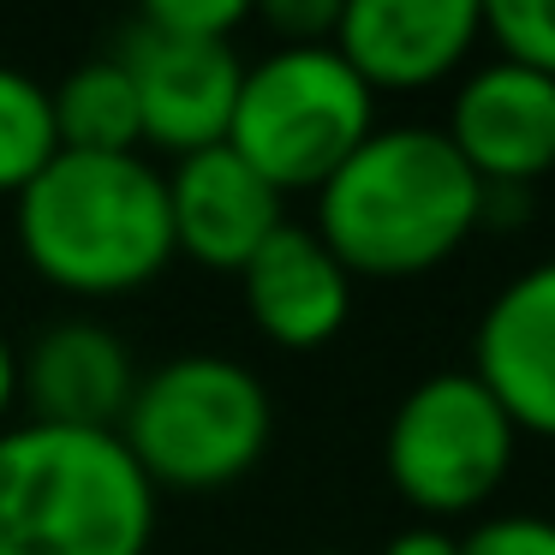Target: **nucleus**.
Segmentation results:
<instances>
[{"mask_svg": "<svg viewBox=\"0 0 555 555\" xmlns=\"http://www.w3.org/2000/svg\"><path fill=\"white\" fill-rule=\"evenodd\" d=\"M311 197V233L352 281L424 275L483 221V185L454 156L442 126H376Z\"/></svg>", "mask_w": 555, "mask_h": 555, "instance_id": "obj_1", "label": "nucleus"}, {"mask_svg": "<svg viewBox=\"0 0 555 555\" xmlns=\"http://www.w3.org/2000/svg\"><path fill=\"white\" fill-rule=\"evenodd\" d=\"M13 221L25 263L73 299H126L173 263L168 185L144 156L54 150L13 197Z\"/></svg>", "mask_w": 555, "mask_h": 555, "instance_id": "obj_2", "label": "nucleus"}, {"mask_svg": "<svg viewBox=\"0 0 555 555\" xmlns=\"http://www.w3.org/2000/svg\"><path fill=\"white\" fill-rule=\"evenodd\" d=\"M156 490L114 430H0V555H150Z\"/></svg>", "mask_w": 555, "mask_h": 555, "instance_id": "obj_3", "label": "nucleus"}, {"mask_svg": "<svg viewBox=\"0 0 555 555\" xmlns=\"http://www.w3.org/2000/svg\"><path fill=\"white\" fill-rule=\"evenodd\" d=\"M114 436L156 495L228 490L269 454L275 400L251 364L228 352H180L138 376Z\"/></svg>", "mask_w": 555, "mask_h": 555, "instance_id": "obj_4", "label": "nucleus"}, {"mask_svg": "<svg viewBox=\"0 0 555 555\" xmlns=\"http://www.w3.org/2000/svg\"><path fill=\"white\" fill-rule=\"evenodd\" d=\"M376 132V96L328 42H281L245 66L221 144L281 197L317 192Z\"/></svg>", "mask_w": 555, "mask_h": 555, "instance_id": "obj_5", "label": "nucleus"}, {"mask_svg": "<svg viewBox=\"0 0 555 555\" xmlns=\"http://www.w3.org/2000/svg\"><path fill=\"white\" fill-rule=\"evenodd\" d=\"M519 430L472 371H436L400 395L383 436L388 483L424 519L478 514L507 483Z\"/></svg>", "mask_w": 555, "mask_h": 555, "instance_id": "obj_6", "label": "nucleus"}, {"mask_svg": "<svg viewBox=\"0 0 555 555\" xmlns=\"http://www.w3.org/2000/svg\"><path fill=\"white\" fill-rule=\"evenodd\" d=\"M478 42V0H340L328 49L359 73L371 96H383V90H430L454 78Z\"/></svg>", "mask_w": 555, "mask_h": 555, "instance_id": "obj_7", "label": "nucleus"}, {"mask_svg": "<svg viewBox=\"0 0 555 555\" xmlns=\"http://www.w3.org/2000/svg\"><path fill=\"white\" fill-rule=\"evenodd\" d=\"M114 54L132 73L138 114H144V144L168 150L180 162L228 138L233 96H240V78H245V61L233 42L162 37V30H144L132 18Z\"/></svg>", "mask_w": 555, "mask_h": 555, "instance_id": "obj_8", "label": "nucleus"}, {"mask_svg": "<svg viewBox=\"0 0 555 555\" xmlns=\"http://www.w3.org/2000/svg\"><path fill=\"white\" fill-rule=\"evenodd\" d=\"M442 138L483 192H526L555 168V78L495 54L454 90Z\"/></svg>", "mask_w": 555, "mask_h": 555, "instance_id": "obj_9", "label": "nucleus"}, {"mask_svg": "<svg viewBox=\"0 0 555 555\" xmlns=\"http://www.w3.org/2000/svg\"><path fill=\"white\" fill-rule=\"evenodd\" d=\"M472 376L495 395L519 436L555 442V257L519 269L478 317Z\"/></svg>", "mask_w": 555, "mask_h": 555, "instance_id": "obj_10", "label": "nucleus"}, {"mask_svg": "<svg viewBox=\"0 0 555 555\" xmlns=\"http://www.w3.org/2000/svg\"><path fill=\"white\" fill-rule=\"evenodd\" d=\"M168 185V228H173V257H192L204 269L240 275L257 257V245L287 221V197L251 173L228 144H209L197 156H180Z\"/></svg>", "mask_w": 555, "mask_h": 555, "instance_id": "obj_11", "label": "nucleus"}, {"mask_svg": "<svg viewBox=\"0 0 555 555\" xmlns=\"http://www.w3.org/2000/svg\"><path fill=\"white\" fill-rule=\"evenodd\" d=\"M132 388L138 364L126 340L90 317L49 323L30 340V352H18V406H30V424L120 430Z\"/></svg>", "mask_w": 555, "mask_h": 555, "instance_id": "obj_12", "label": "nucleus"}, {"mask_svg": "<svg viewBox=\"0 0 555 555\" xmlns=\"http://www.w3.org/2000/svg\"><path fill=\"white\" fill-rule=\"evenodd\" d=\"M240 293H245L257 335H269L287 352L328 347L352 317V275L299 221H281L257 245V257L240 269Z\"/></svg>", "mask_w": 555, "mask_h": 555, "instance_id": "obj_13", "label": "nucleus"}, {"mask_svg": "<svg viewBox=\"0 0 555 555\" xmlns=\"http://www.w3.org/2000/svg\"><path fill=\"white\" fill-rule=\"evenodd\" d=\"M49 108H54L61 150H78V156H144V114H138V90L120 54H96V61L73 66L49 90Z\"/></svg>", "mask_w": 555, "mask_h": 555, "instance_id": "obj_14", "label": "nucleus"}, {"mask_svg": "<svg viewBox=\"0 0 555 555\" xmlns=\"http://www.w3.org/2000/svg\"><path fill=\"white\" fill-rule=\"evenodd\" d=\"M54 108L49 85H37L18 66H0V197H18L54 162Z\"/></svg>", "mask_w": 555, "mask_h": 555, "instance_id": "obj_15", "label": "nucleus"}, {"mask_svg": "<svg viewBox=\"0 0 555 555\" xmlns=\"http://www.w3.org/2000/svg\"><path fill=\"white\" fill-rule=\"evenodd\" d=\"M483 37L495 42L502 61H519L531 73L555 78V0H490Z\"/></svg>", "mask_w": 555, "mask_h": 555, "instance_id": "obj_16", "label": "nucleus"}, {"mask_svg": "<svg viewBox=\"0 0 555 555\" xmlns=\"http://www.w3.org/2000/svg\"><path fill=\"white\" fill-rule=\"evenodd\" d=\"M245 18H251L245 0H150L138 13V25L162 30V37H185V42H233Z\"/></svg>", "mask_w": 555, "mask_h": 555, "instance_id": "obj_17", "label": "nucleus"}, {"mask_svg": "<svg viewBox=\"0 0 555 555\" xmlns=\"http://www.w3.org/2000/svg\"><path fill=\"white\" fill-rule=\"evenodd\" d=\"M460 555H555V519H543V514H490L460 538Z\"/></svg>", "mask_w": 555, "mask_h": 555, "instance_id": "obj_18", "label": "nucleus"}, {"mask_svg": "<svg viewBox=\"0 0 555 555\" xmlns=\"http://www.w3.org/2000/svg\"><path fill=\"white\" fill-rule=\"evenodd\" d=\"M340 18V0H269L263 25L281 30V42H328Z\"/></svg>", "mask_w": 555, "mask_h": 555, "instance_id": "obj_19", "label": "nucleus"}, {"mask_svg": "<svg viewBox=\"0 0 555 555\" xmlns=\"http://www.w3.org/2000/svg\"><path fill=\"white\" fill-rule=\"evenodd\" d=\"M383 555H460V538L442 526H412V531H400V538H388Z\"/></svg>", "mask_w": 555, "mask_h": 555, "instance_id": "obj_20", "label": "nucleus"}, {"mask_svg": "<svg viewBox=\"0 0 555 555\" xmlns=\"http://www.w3.org/2000/svg\"><path fill=\"white\" fill-rule=\"evenodd\" d=\"M13 406H18V352H13V340L0 335V430H7Z\"/></svg>", "mask_w": 555, "mask_h": 555, "instance_id": "obj_21", "label": "nucleus"}, {"mask_svg": "<svg viewBox=\"0 0 555 555\" xmlns=\"http://www.w3.org/2000/svg\"><path fill=\"white\" fill-rule=\"evenodd\" d=\"M323 555H340V550H323Z\"/></svg>", "mask_w": 555, "mask_h": 555, "instance_id": "obj_22", "label": "nucleus"}]
</instances>
